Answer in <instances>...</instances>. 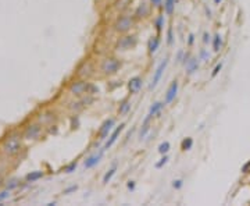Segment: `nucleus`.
<instances>
[{
  "label": "nucleus",
  "instance_id": "1",
  "mask_svg": "<svg viewBox=\"0 0 250 206\" xmlns=\"http://www.w3.org/2000/svg\"><path fill=\"white\" fill-rule=\"evenodd\" d=\"M21 135L20 134H11L8 138H6L1 145V152H3L6 156H16V155L20 153L21 146H22V142H21Z\"/></svg>",
  "mask_w": 250,
  "mask_h": 206
},
{
  "label": "nucleus",
  "instance_id": "2",
  "mask_svg": "<svg viewBox=\"0 0 250 206\" xmlns=\"http://www.w3.org/2000/svg\"><path fill=\"white\" fill-rule=\"evenodd\" d=\"M120 67H121V61L118 60V59H115V57H107V59L103 60L100 68L106 75H113V74H115L120 70Z\"/></svg>",
  "mask_w": 250,
  "mask_h": 206
},
{
  "label": "nucleus",
  "instance_id": "3",
  "mask_svg": "<svg viewBox=\"0 0 250 206\" xmlns=\"http://www.w3.org/2000/svg\"><path fill=\"white\" fill-rule=\"evenodd\" d=\"M89 89L95 91V88H93L92 85L85 81H75L70 85V92L72 93V95H75V96H79V95H82L85 92H89Z\"/></svg>",
  "mask_w": 250,
  "mask_h": 206
},
{
  "label": "nucleus",
  "instance_id": "4",
  "mask_svg": "<svg viewBox=\"0 0 250 206\" xmlns=\"http://www.w3.org/2000/svg\"><path fill=\"white\" fill-rule=\"evenodd\" d=\"M41 132H42L41 124H31L25 128L24 134H22V139H25V141H35V139L41 137Z\"/></svg>",
  "mask_w": 250,
  "mask_h": 206
},
{
  "label": "nucleus",
  "instance_id": "5",
  "mask_svg": "<svg viewBox=\"0 0 250 206\" xmlns=\"http://www.w3.org/2000/svg\"><path fill=\"white\" fill-rule=\"evenodd\" d=\"M167 65H168V59H164V60L157 65V68H156V71H154V74H153V78H152V84H150V86H149L150 89H154L158 85V82L161 81L163 74L166 71Z\"/></svg>",
  "mask_w": 250,
  "mask_h": 206
},
{
  "label": "nucleus",
  "instance_id": "6",
  "mask_svg": "<svg viewBox=\"0 0 250 206\" xmlns=\"http://www.w3.org/2000/svg\"><path fill=\"white\" fill-rule=\"evenodd\" d=\"M132 25H133V20H132V17H129V16H122V17H120L117 20V22H115V31L117 32H120V33H125V32H128L129 29L132 28Z\"/></svg>",
  "mask_w": 250,
  "mask_h": 206
},
{
  "label": "nucleus",
  "instance_id": "7",
  "mask_svg": "<svg viewBox=\"0 0 250 206\" xmlns=\"http://www.w3.org/2000/svg\"><path fill=\"white\" fill-rule=\"evenodd\" d=\"M178 89H179V82L175 80V81L171 82V85L168 86L166 92V96H164V103L166 105H169V103H172L175 100V97L178 95Z\"/></svg>",
  "mask_w": 250,
  "mask_h": 206
},
{
  "label": "nucleus",
  "instance_id": "8",
  "mask_svg": "<svg viewBox=\"0 0 250 206\" xmlns=\"http://www.w3.org/2000/svg\"><path fill=\"white\" fill-rule=\"evenodd\" d=\"M104 148L103 149H100L99 152H96V153H93V155H90L89 158H86V160H85V163H84V166H85V169H93L96 164H99L100 163V160H101V158H103V155H104Z\"/></svg>",
  "mask_w": 250,
  "mask_h": 206
},
{
  "label": "nucleus",
  "instance_id": "9",
  "mask_svg": "<svg viewBox=\"0 0 250 206\" xmlns=\"http://www.w3.org/2000/svg\"><path fill=\"white\" fill-rule=\"evenodd\" d=\"M124 128H125V123H121V124L118 125L117 128L114 129L113 132H111V135L109 137V139L106 141V144H104V149H110L111 146L117 142V139H118V137H120V134L124 131Z\"/></svg>",
  "mask_w": 250,
  "mask_h": 206
},
{
  "label": "nucleus",
  "instance_id": "10",
  "mask_svg": "<svg viewBox=\"0 0 250 206\" xmlns=\"http://www.w3.org/2000/svg\"><path fill=\"white\" fill-rule=\"evenodd\" d=\"M114 124H115L114 118H109V120H106V121L103 123V125H101L100 129H99V137H100V139H106V138L109 137V132L113 129Z\"/></svg>",
  "mask_w": 250,
  "mask_h": 206
},
{
  "label": "nucleus",
  "instance_id": "11",
  "mask_svg": "<svg viewBox=\"0 0 250 206\" xmlns=\"http://www.w3.org/2000/svg\"><path fill=\"white\" fill-rule=\"evenodd\" d=\"M185 68H186V74L188 75H192L199 70V59L196 57H190L189 60L185 63Z\"/></svg>",
  "mask_w": 250,
  "mask_h": 206
},
{
  "label": "nucleus",
  "instance_id": "12",
  "mask_svg": "<svg viewBox=\"0 0 250 206\" xmlns=\"http://www.w3.org/2000/svg\"><path fill=\"white\" fill-rule=\"evenodd\" d=\"M142 84H143V81H142L141 77H133V78H131V81H129V84H128L129 92H131V93L139 92V89L142 88Z\"/></svg>",
  "mask_w": 250,
  "mask_h": 206
},
{
  "label": "nucleus",
  "instance_id": "13",
  "mask_svg": "<svg viewBox=\"0 0 250 206\" xmlns=\"http://www.w3.org/2000/svg\"><path fill=\"white\" fill-rule=\"evenodd\" d=\"M150 13V7L147 3H142L139 4V7L136 8V11H135V16L138 17V18H145V17L149 16Z\"/></svg>",
  "mask_w": 250,
  "mask_h": 206
},
{
  "label": "nucleus",
  "instance_id": "14",
  "mask_svg": "<svg viewBox=\"0 0 250 206\" xmlns=\"http://www.w3.org/2000/svg\"><path fill=\"white\" fill-rule=\"evenodd\" d=\"M117 169H118L117 163H114V164L109 169V171H106V174L103 176V184H109V182L111 181V178H113L114 176H115V173H117Z\"/></svg>",
  "mask_w": 250,
  "mask_h": 206
},
{
  "label": "nucleus",
  "instance_id": "15",
  "mask_svg": "<svg viewBox=\"0 0 250 206\" xmlns=\"http://www.w3.org/2000/svg\"><path fill=\"white\" fill-rule=\"evenodd\" d=\"M43 176H44L43 171H41V170H35V171H31L29 174H27L25 180H27L28 182H36L38 180H41Z\"/></svg>",
  "mask_w": 250,
  "mask_h": 206
},
{
  "label": "nucleus",
  "instance_id": "16",
  "mask_svg": "<svg viewBox=\"0 0 250 206\" xmlns=\"http://www.w3.org/2000/svg\"><path fill=\"white\" fill-rule=\"evenodd\" d=\"M166 106V103L164 102H156V103H153V105L150 106V109H149V116H152V117H154L156 114H158L160 112H161V109Z\"/></svg>",
  "mask_w": 250,
  "mask_h": 206
},
{
  "label": "nucleus",
  "instance_id": "17",
  "mask_svg": "<svg viewBox=\"0 0 250 206\" xmlns=\"http://www.w3.org/2000/svg\"><path fill=\"white\" fill-rule=\"evenodd\" d=\"M133 45H135V38L133 36H125L120 41L118 46H120L122 50H125V49H129L131 46H133Z\"/></svg>",
  "mask_w": 250,
  "mask_h": 206
},
{
  "label": "nucleus",
  "instance_id": "18",
  "mask_svg": "<svg viewBox=\"0 0 250 206\" xmlns=\"http://www.w3.org/2000/svg\"><path fill=\"white\" fill-rule=\"evenodd\" d=\"M175 3H177V0H164V10H166L167 16H172L174 14Z\"/></svg>",
  "mask_w": 250,
  "mask_h": 206
},
{
  "label": "nucleus",
  "instance_id": "19",
  "mask_svg": "<svg viewBox=\"0 0 250 206\" xmlns=\"http://www.w3.org/2000/svg\"><path fill=\"white\" fill-rule=\"evenodd\" d=\"M158 48H160V39L158 38H152L149 41V53L154 54L158 50Z\"/></svg>",
  "mask_w": 250,
  "mask_h": 206
},
{
  "label": "nucleus",
  "instance_id": "20",
  "mask_svg": "<svg viewBox=\"0 0 250 206\" xmlns=\"http://www.w3.org/2000/svg\"><path fill=\"white\" fill-rule=\"evenodd\" d=\"M221 46H222V38L220 33H215L213 38V50L215 53H218L221 50Z\"/></svg>",
  "mask_w": 250,
  "mask_h": 206
},
{
  "label": "nucleus",
  "instance_id": "21",
  "mask_svg": "<svg viewBox=\"0 0 250 206\" xmlns=\"http://www.w3.org/2000/svg\"><path fill=\"white\" fill-rule=\"evenodd\" d=\"M169 149H171V144H169L168 141L161 142V144L158 145V148H157V150H158V153H160V155H167L169 152Z\"/></svg>",
  "mask_w": 250,
  "mask_h": 206
},
{
  "label": "nucleus",
  "instance_id": "22",
  "mask_svg": "<svg viewBox=\"0 0 250 206\" xmlns=\"http://www.w3.org/2000/svg\"><path fill=\"white\" fill-rule=\"evenodd\" d=\"M192 146H193V139H192V138H185V139L182 141L181 148H182V150H183V152H188V150H190V149H192Z\"/></svg>",
  "mask_w": 250,
  "mask_h": 206
},
{
  "label": "nucleus",
  "instance_id": "23",
  "mask_svg": "<svg viewBox=\"0 0 250 206\" xmlns=\"http://www.w3.org/2000/svg\"><path fill=\"white\" fill-rule=\"evenodd\" d=\"M131 110V103H129V100H124L120 105V107H118V113L120 114H126Z\"/></svg>",
  "mask_w": 250,
  "mask_h": 206
},
{
  "label": "nucleus",
  "instance_id": "24",
  "mask_svg": "<svg viewBox=\"0 0 250 206\" xmlns=\"http://www.w3.org/2000/svg\"><path fill=\"white\" fill-rule=\"evenodd\" d=\"M18 185H20V180H18V178H11V180H8L7 184H6V190L13 191V190H16Z\"/></svg>",
  "mask_w": 250,
  "mask_h": 206
},
{
  "label": "nucleus",
  "instance_id": "25",
  "mask_svg": "<svg viewBox=\"0 0 250 206\" xmlns=\"http://www.w3.org/2000/svg\"><path fill=\"white\" fill-rule=\"evenodd\" d=\"M168 160H169L168 156H167V155H163V158L160 159V160H158L156 164H154V167H156V169H163V167H164V166L168 163Z\"/></svg>",
  "mask_w": 250,
  "mask_h": 206
},
{
  "label": "nucleus",
  "instance_id": "26",
  "mask_svg": "<svg viewBox=\"0 0 250 206\" xmlns=\"http://www.w3.org/2000/svg\"><path fill=\"white\" fill-rule=\"evenodd\" d=\"M154 25H156V29H157V32L160 33L163 31V27H164V17L163 16H158L157 20H156V22H154Z\"/></svg>",
  "mask_w": 250,
  "mask_h": 206
},
{
  "label": "nucleus",
  "instance_id": "27",
  "mask_svg": "<svg viewBox=\"0 0 250 206\" xmlns=\"http://www.w3.org/2000/svg\"><path fill=\"white\" fill-rule=\"evenodd\" d=\"M77 167H78V163H77V162H72V163H70L68 166H65V167H64V173H67V174H71V173H74V171L77 170Z\"/></svg>",
  "mask_w": 250,
  "mask_h": 206
},
{
  "label": "nucleus",
  "instance_id": "28",
  "mask_svg": "<svg viewBox=\"0 0 250 206\" xmlns=\"http://www.w3.org/2000/svg\"><path fill=\"white\" fill-rule=\"evenodd\" d=\"M147 131H149V123H143V124H142V128H141V132H139V138L143 139V138L146 137Z\"/></svg>",
  "mask_w": 250,
  "mask_h": 206
},
{
  "label": "nucleus",
  "instance_id": "29",
  "mask_svg": "<svg viewBox=\"0 0 250 206\" xmlns=\"http://www.w3.org/2000/svg\"><path fill=\"white\" fill-rule=\"evenodd\" d=\"M50 120H53L52 113H46V114H43V116H41V117H39V121H41L42 124H46V123H49Z\"/></svg>",
  "mask_w": 250,
  "mask_h": 206
},
{
  "label": "nucleus",
  "instance_id": "30",
  "mask_svg": "<svg viewBox=\"0 0 250 206\" xmlns=\"http://www.w3.org/2000/svg\"><path fill=\"white\" fill-rule=\"evenodd\" d=\"M222 65H224V61H220V63H218L217 65H215V67H214V70H213V73H211V77H217L218 75V73H220V71H221L222 70Z\"/></svg>",
  "mask_w": 250,
  "mask_h": 206
},
{
  "label": "nucleus",
  "instance_id": "31",
  "mask_svg": "<svg viewBox=\"0 0 250 206\" xmlns=\"http://www.w3.org/2000/svg\"><path fill=\"white\" fill-rule=\"evenodd\" d=\"M182 185H183V180L182 178H177V180L172 181V188H175V190H181Z\"/></svg>",
  "mask_w": 250,
  "mask_h": 206
},
{
  "label": "nucleus",
  "instance_id": "32",
  "mask_svg": "<svg viewBox=\"0 0 250 206\" xmlns=\"http://www.w3.org/2000/svg\"><path fill=\"white\" fill-rule=\"evenodd\" d=\"M172 42H174V35H172V28L169 27L168 28V31H167V43L171 46L172 45Z\"/></svg>",
  "mask_w": 250,
  "mask_h": 206
},
{
  "label": "nucleus",
  "instance_id": "33",
  "mask_svg": "<svg viewBox=\"0 0 250 206\" xmlns=\"http://www.w3.org/2000/svg\"><path fill=\"white\" fill-rule=\"evenodd\" d=\"M8 198H10V190H6V191H1V192H0V203L4 202V201Z\"/></svg>",
  "mask_w": 250,
  "mask_h": 206
},
{
  "label": "nucleus",
  "instance_id": "34",
  "mask_svg": "<svg viewBox=\"0 0 250 206\" xmlns=\"http://www.w3.org/2000/svg\"><path fill=\"white\" fill-rule=\"evenodd\" d=\"M209 59H210V56H209V53H207V50L206 49H202V50H200V59H199V60L209 61Z\"/></svg>",
  "mask_w": 250,
  "mask_h": 206
},
{
  "label": "nucleus",
  "instance_id": "35",
  "mask_svg": "<svg viewBox=\"0 0 250 206\" xmlns=\"http://www.w3.org/2000/svg\"><path fill=\"white\" fill-rule=\"evenodd\" d=\"M78 190V185H71V187H67L64 191H63V194H65V195H70V194H72V192H75V191Z\"/></svg>",
  "mask_w": 250,
  "mask_h": 206
},
{
  "label": "nucleus",
  "instance_id": "36",
  "mask_svg": "<svg viewBox=\"0 0 250 206\" xmlns=\"http://www.w3.org/2000/svg\"><path fill=\"white\" fill-rule=\"evenodd\" d=\"M150 3H152V6H154V7H160L163 3V0H150Z\"/></svg>",
  "mask_w": 250,
  "mask_h": 206
},
{
  "label": "nucleus",
  "instance_id": "37",
  "mask_svg": "<svg viewBox=\"0 0 250 206\" xmlns=\"http://www.w3.org/2000/svg\"><path fill=\"white\" fill-rule=\"evenodd\" d=\"M203 42H204L206 45L210 42V35H209V32H204V33H203Z\"/></svg>",
  "mask_w": 250,
  "mask_h": 206
},
{
  "label": "nucleus",
  "instance_id": "38",
  "mask_svg": "<svg viewBox=\"0 0 250 206\" xmlns=\"http://www.w3.org/2000/svg\"><path fill=\"white\" fill-rule=\"evenodd\" d=\"M183 57H185V53L181 50V52L178 53V56H177V61H183Z\"/></svg>",
  "mask_w": 250,
  "mask_h": 206
},
{
  "label": "nucleus",
  "instance_id": "39",
  "mask_svg": "<svg viewBox=\"0 0 250 206\" xmlns=\"http://www.w3.org/2000/svg\"><path fill=\"white\" fill-rule=\"evenodd\" d=\"M126 187H128V190H131V191H133L135 190V181H128V184H126Z\"/></svg>",
  "mask_w": 250,
  "mask_h": 206
},
{
  "label": "nucleus",
  "instance_id": "40",
  "mask_svg": "<svg viewBox=\"0 0 250 206\" xmlns=\"http://www.w3.org/2000/svg\"><path fill=\"white\" fill-rule=\"evenodd\" d=\"M193 42H195V35H193V33H190V35H189V42H188V45H189V46H192V45H193Z\"/></svg>",
  "mask_w": 250,
  "mask_h": 206
},
{
  "label": "nucleus",
  "instance_id": "41",
  "mask_svg": "<svg viewBox=\"0 0 250 206\" xmlns=\"http://www.w3.org/2000/svg\"><path fill=\"white\" fill-rule=\"evenodd\" d=\"M214 1V4H215V6H220V4L222 3V0H213Z\"/></svg>",
  "mask_w": 250,
  "mask_h": 206
},
{
  "label": "nucleus",
  "instance_id": "42",
  "mask_svg": "<svg viewBox=\"0 0 250 206\" xmlns=\"http://www.w3.org/2000/svg\"><path fill=\"white\" fill-rule=\"evenodd\" d=\"M1 184H3V178L0 177V185H1Z\"/></svg>",
  "mask_w": 250,
  "mask_h": 206
}]
</instances>
